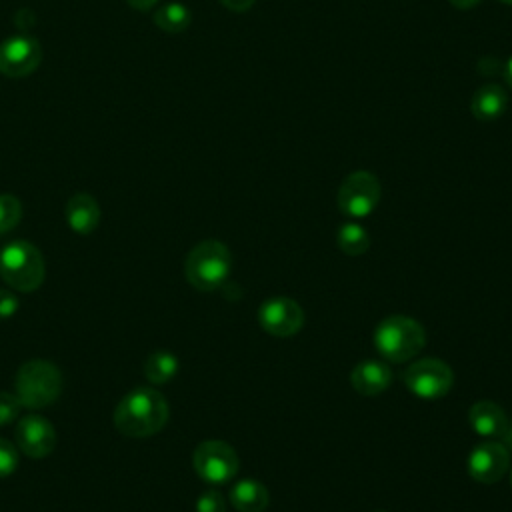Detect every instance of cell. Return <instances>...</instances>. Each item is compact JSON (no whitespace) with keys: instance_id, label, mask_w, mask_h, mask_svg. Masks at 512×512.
<instances>
[{"instance_id":"cell-8","label":"cell","mask_w":512,"mask_h":512,"mask_svg":"<svg viewBox=\"0 0 512 512\" xmlns=\"http://www.w3.org/2000/svg\"><path fill=\"white\" fill-rule=\"evenodd\" d=\"M380 192V182L372 172L356 170L338 188V208L348 218H366L376 210Z\"/></svg>"},{"instance_id":"cell-1","label":"cell","mask_w":512,"mask_h":512,"mask_svg":"<svg viewBox=\"0 0 512 512\" xmlns=\"http://www.w3.org/2000/svg\"><path fill=\"white\" fill-rule=\"evenodd\" d=\"M170 416L166 398L154 388H134L114 410V426L126 438H148L160 432Z\"/></svg>"},{"instance_id":"cell-4","label":"cell","mask_w":512,"mask_h":512,"mask_svg":"<svg viewBox=\"0 0 512 512\" xmlns=\"http://www.w3.org/2000/svg\"><path fill=\"white\" fill-rule=\"evenodd\" d=\"M16 396L22 408L40 410L50 406L62 392V374L56 364L36 358L24 362L14 378Z\"/></svg>"},{"instance_id":"cell-7","label":"cell","mask_w":512,"mask_h":512,"mask_svg":"<svg viewBox=\"0 0 512 512\" xmlns=\"http://www.w3.org/2000/svg\"><path fill=\"white\" fill-rule=\"evenodd\" d=\"M404 384L414 396L422 400H438L450 392L454 384V372L440 358H420L406 368Z\"/></svg>"},{"instance_id":"cell-20","label":"cell","mask_w":512,"mask_h":512,"mask_svg":"<svg viewBox=\"0 0 512 512\" xmlns=\"http://www.w3.org/2000/svg\"><path fill=\"white\" fill-rule=\"evenodd\" d=\"M338 248L348 256H362L370 248V236L366 228L358 222H346L338 228L336 234Z\"/></svg>"},{"instance_id":"cell-34","label":"cell","mask_w":512,"mask_h":512,"mask_svg":"<svg viewBox=\"0 0 512 512\" xmlns=\"http://www.w3.org/2000/svg\"><path fill=\"white\" fill-rule=\"evenodd\" d=\"M376 512H386V510H376Z\"/></svg>"},{"instance_id":"cell-15","label":"cell","mask_w":512,"mask_h":512,"mask_svg":"<svg viewBox=\"0 0 512 512\" xmlns=\"http://www.w3.org/2000/svg\"><path fill=\"white\" fill-rule=\"evenodd\" d=\"M64 216H66L68 226L76 234H90L96 230V226L100 222V206L94 196H90L86 192H78V194L70 196V200L66 202Z\"/></svg>"},{"instance_id":"cell-30","label":"cell","mask_w":512,"mask_h":512,"mask_svg":"<svg viewBox=\"0 0 512 512\" xmlns=\"http://www.w3.org/2000/svg\"><path fill=\"white\" fill-rule=\"evenodd\" d=\"M502 76H504L506 84L512 88V56L504 62V66H502Z\"/></svg>"},{"instance_id":"cell-2","label":"cell","mask_w":512,"mask_h":512,"mask_svg":"<svg viewBox=\"0 0 512 512\" xmlns=\"http://www.w3.org/2000/svg\"><path fill=\"white\" fill-rule=\"evenodd\" d=\"M372 340L384 360L400 364L420 354L426 346V330L418 320L406 314H392L378 322Z\"/></svg>"},{"instance_id":"cell-21","label":"cell","mask_w":512,"mask_h":512,"mask_svg":"<svg viewBox=\"0 0 512 512\" xmlns=\"http://www.w3.org/2000/svg\"><path fill=\"white\" fill-rule=\"evenodd\" d=\"M22 218V204L12 194H0V234L10 232Z\"/></svg>"},{"instance_id":"cell-23","label":"cell","mask_w":512,"mask_h":512,"mask_svg":"<svg viewBox=\"0 0 512 512\" xmlns=\"http://www.w3.org/2000/svg\"><path fill=\"white\" fill-rule=\"evenodd\" d=\"M196 512H226L224 496L216 488L204 490L196 500Z\"/></svg>"},{"instance_id":"cell-28","label":"cell","mask_w":512,"mask_h":512,"mask_svg":"<svg viewBox=\"0 0 512 512\" xmlns=\"http://www.w3.org/2000/svg\"><path fill=\"white\" fill-rule=\"evenodd\" d=\"M454 8H458V10H470V8H474V6H478L482 0H448Z\"/></svg>"},{"instance_id":"cell-13","label":"cell","mask_w":512,"mask_h":512,"mask_svg":"<svg viewBox=\"0 0 512 512\" xmlns=\"http://www.w3.org/2000/svg\"><path fill=\"white\" fill-rule=\"evenodd\" d=\"M392 382V370L384 360L366 358L358 362L350 372L352 388L362 396H378Z\"/></svg>"},{"instance_id":"cell-29","label":"cell","mask_w":512,"mask_h":512,"mask_svg":"<svg viewBox=\"0 0 512 512\" xmlns=\"http://www.w3.org/2000/svg\"><path fill=\"white\" fill-rule=\"evenodd\" d=\"M136 10H150L158 0H126Z\"/></svg>"},{"instance_id":"cell-6","label":"cell","mask_w":512,"mask_h":512,"mask_svg":"<svg viewBox=\"0 0 512 512\" xmlns=\"http://www.w3.org/2000/svg\"><path fill=\"white\" fill-rule=\"evenodd\" d=\"M192 466L196 474L208 484L230 482L240 468L236 450L224 440H204L194 448Z\"/></svg>"},{"instance_id":"cell-18","label":"cell","mask_w":512,"mask_h":512,"mask_svg":"<svg viewBox=\"0 0 512 512\" xmlns=\"http://www.w3.org/2000/svg\"><path fill=\"white\" fill-rule=\"evenodd\" d=\"M178 372V358L168 350H156L144 360V376L152 384H166Z\"/></svg>"},{"instance_id":"cell-25","label":"cell","mask_w":512,"mask_h":512,"mask_svg":"<svg viewBox=\"0 0 512 512\" xmlns=\"http://www.w3.org/2000/svg\"><path fill=\"white\" fill-rule=\"evenodd\" d=\"M18 306H20V302H18L16 294H12L10 290H0V320L14 316Z\"/></svg>"},{"instance_id":"cell-32","label":"cell","mask_w":512,"mask_h":512,"mask_svg":"<svg viewBox=\"0 0 512 512\" xmlns=\"http://www.w3.org/2000/svg\"><path fill=\"white\" fill-rule=\"evenodd\" d=\"M498 2H502V4H508V6H512V0H498Z\"/></svg>"},{"instance_id":"cell-26","label":"cell","mask_w":512,"mask_h":512,"mask_svg":"<svg viewBox=\"0 0 512 512\" xmlns=\"http://www.w3.org/2000/svg\"><path fill=\"white\" fill-rule=\"evenodd\" d=\"M502 66H504V62H500L498 58H494V56H486V58H482L480 62H478V72L480 74H484V76H494L496 72H502Z\"/></svg>"},{"instance_id":"cell-14","label":"cell","mask_w":512,"mask_h":512,"mask_svg":"<svg viewBox=\"0 0 512 512\" xmlns=\"http://www.w3.org/2000/svg\"><path fill=\"white\" fill-rule=\"evenodd\" d=\"M468 422L470 428L482 438H502L508 426V416L496 402L480 400L470 406Z\"/></svg>"},{"instance_id":"cell-33","label":"cell","mask_w":512,"mask_h":512,"mask_svg":"<svg viewBox=\"0 0 512 512\" xmlns=\"http://www.w3.org/2000/svg\"><path fill=\"white\" fill-rule=\"evenodd\" d=\"M510 486H512V472H510Z\"/></svg>"},{"instance_id":"cell-10","label":"cell","mask_w":512,"mask_h":512,"mask_svg":"<svg viewBox=\"0 0 512 512\" xmlns=\"http://www.w3.org/2000/svg\"><path fill=\"white\" fill-rule=\"evenodd\" d=\"M42 60V46L36 38L18 34L0 42V74L24 78L32 74Z\"/></svg>"},{"instance_id":"cell-22","label":"cell","mask_w":512,"mask_h":512,"mask_svg":"<svg viewBox=\"0 0 512 512\" xmlns=\"http://www.w3.org/2000/svg\"><path fill=\"white\" fill-rule=\"evenodd\" d=\"M18 468V450L12 442L0 438V478L14 474Z\"/></svg>"},{"instance_id":"cell-11","label":"cell","mask_w":512,"mask_h":512,"mask_svg":"<svg viewBox=\"0 0 512 512\" xmlns=\"http://www.w3.org/2000/svg\"><path fill=\"white\" fill-rule=\"evenodd\" d=\"M468 474L480 484H496L504 478L510 466V452L502 442H478L468 454Z\"/></svg>"},{"instance_id":"cell-17","label":"cell","mask_w":512,"mask_h":512,"mask_svg":"<svg viewBox=\"0 0 512 512\" xmlns=\"http://www.w3.org/2000/svg\"><path fill=\"white\" fill-rule=\"evenodd\" d=\"M228 498L238 512H264L270 502L268 488L252 478H244L232 484Z\"/></svg>"},{"instance_id":"cell-27","label":"cell","mask_w":512,"mask_h":512,"mask_svg":"<svg viewBox=\"0 0 512 512\" xmlns=\"http://www.w3.org/2000/svg\"><path fill=\"white\" fill-rule=\"evenodd\" d=\"M220 2H222V6H226L228 10L240 14V12H246L248 8H252L256 0H220Z\"/></svg>"},{"instance_id":"cell-9","label":"cell","mask_w":512,"mask_h":512,"mask_svg":"<svg viewBox=\"0 0 512 512\" xmlns=\"http://www.w3.org/2000/svg\"><path fill=\"white\" fill-rule=\"evenodd\" d=\"M258 322L264 332L278 338H288L302 330L304 310L288 296H272L260 304Z\"/></svg>"},{"instance_id":"cell-24","label":"cell","mask_w":512,"mask_h":512,"mask_svg":"<svg viewBox=\"0 0 512 512\" xmlns=\"http://www.w3.org/2000/svg\"><path fill=\"white\" fill-rule=\"evenodd\" d=\"M22 404L16 394L12 392H0V426H6L16 420Z\"/></svg>"},{"instance_id":"cell-19","label":"cell","mask_w":512,"mask_h":512,"mask_svg":"<svg viewBox=\"0 0 512 512\" xmlns=\"http://www.w3.org/2000/svg\"><path fill=\"white\" fill-rule=\"evenodd\" d=\"M190 20V10L180 2H168L154 12V24L168 34L184 32L190 26Z\"/></svg>"},{"instance_id":"cell-3","label":"cell","mask_w":512,"mask_h":512,"mask_svg":"<svg viewBox=\"0 0 512 512\" xmlns=\"http://www.w3.org/2000/svg\"><path fill=\"white\" fill-rule=\"evenodd\" d=\"M232 272V254L220 240H202L186 256V280L200 292L218 290Z\"/></svg>"},{"instance_id":"cell-12","label":"cell","mask_w":512,"mask_h":512,"mask_svg":"<svg viewBox=\"0 0 512 512\" xmlns=\"http://www.w3.org/2000/svg\"><path fill=\"white\" fill-rule=\"evenodd\" d=\"M16 446L30 458H46L56 446V430L44 416L28 414L16 424Z\"/></svg>"},{"instance_id":"cell-5","label":"cell","mask_w":512,"mask_h":512,"mask_svg":"<svg viewBox=\"0 0 512 512\" xmlns=\"http://www.w3.org/2000/svg\"><path fill=\"white\" fill-rule=\"evenodd\" d=\"M44 274V258L34 244L26 240H14L2 248L0 276L10 288L18 292H32L40 288Z\"/></svg>"},{"instance_id":"cell-16","label":"cell","mask_w":512,"mask_h":512,"mask_svg":"<svg viewBox=\"0 0 512 512\" xmlns=\"http://www.w3.org/2000/svg\"><path fill=\"white\" fill-rule=\"evenodd\" d=\"M506 106H508V96H506L504 88L494 82L482 84L480 88L474 90V94L470 98L472 116L482 122L500 118L506 112Z\"/></svg>"},{"instance_id":"cell-31","label":"cell","mask_w":512,"mask_h":512,"mask_svg":"<svg viewBox=\"0 0 512 512\" xmlns=\"http://www.w3.org/2000/svg\"><path fill=\"white\" fill-rule=\"evenodd\" d=\"M502 444L506 446V450L512 454V422H508V426H506V430H504V434H502Z\"/></svg>"}]
</instances>
